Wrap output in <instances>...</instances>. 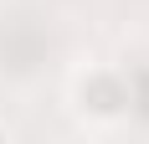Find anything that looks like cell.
<instances>
[{
  "label": "cell",
  "instance_id": "obj_1",
  "mask_svg": "<svg viewBox=\"0 0 149 144\" xmlns=\"http://www.w3.org/2000/svg\"><path fill=\"white\" fill-rule=\"evenodd\" d=\"M5 134H10V124H5V118H0V139H5Z\"/></svg>",
  "mask_w": 149,
  "mask_h": 144
}]
</instances>
